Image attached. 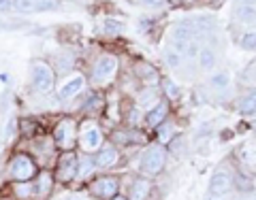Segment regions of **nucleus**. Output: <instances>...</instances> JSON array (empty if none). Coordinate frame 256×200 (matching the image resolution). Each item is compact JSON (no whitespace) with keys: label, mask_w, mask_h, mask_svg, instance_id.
Listing matches in <instances>:
<instances>
[{"label":"nucleus","mask_w":256,"mask_h":200,"mask_svg":"<svg viewBox=\"0 0 256 200\" xmlns=\"http://www.w3.org/2000/svg\"><path fill=\"white\" fill-rule=\"evenodd\" d=\"M30 79L34 90L38 92H50L54 87V70L41 60H34L30 64Z\"/></svg>","instance_id":"nucleus-1"},{"label":"nucleus","mask_w":256,"mask_h":200,"mask_svg":"<svg viewBox=\"0 0 256 200\" xmlns=\"http://www.w3.org/2000/svg\"><path fill=\"white\" fill-rule=\"evenodd\" d=\"M164 160H166V151L162 147H150L146 151V156H143V160H141V173L154 177V175H158L160 171H162Z\"/></svg>","instance_id":"nucleus-2"},{"label":"nucleus","mask_w":256,"mask_h":200,"mask_svg":"<svg viewBox=\"0 0 256 200\" xmlns=\"http://www.w3.org/2000/svg\"><path fill=\"white\" fill-rule=\"evenodd\" d=\"M116 70H118V60L114 58V55H100L94 64L92 81L94 83H105L116 75Z\"/></svg>","instance_id":"nucleus-3"},{"label":"nucleus","mask_w":256,"mask_h":200,"mask_svg":"<svg viewBox=\"0 0 256 200\" xmlns=\"http://www.w3.org/2000/svg\"><path fill=\"white\" fill-rule=\"evenodd\" d=\"M79 158L73 154V151H66V154L60 156V162H58V179L62 183H68L77 177V171H79Z\"/></svg>","instance_id":"nucleus-4"},{"label":"nucleus","mask_w":256,"mask_h":200,"mask_svg":"<svg viewBox=\"0 0 256 200\" xmlns=\"http://www.w3.org/2000/svg\"><path fill=\"white\" fill-rule=\"evenodd\" d=\"M54 137H56V143H58L62 149H73L75 139H77V134H75V122H73V119H62V122L56 126Z\"/></svg>","instance_id":"nucleus-5"},{"label":"nucleus","mask_w":256,"mask_h":200,"mask_svg":"<svg viewBox=\"0 0 256 200\" xmlns=\"http://www.w3.org/2000/svg\"><path fill=\"white\" fill-rule=\"evenodd\" d=\"M36 173V166L34 162L28 158V156H18L11 162V177L18 179V181H28L32 175Z\"/></svg>","instance_id":"nucleus-6"},{"label":"nucleus","mask_w":256,"mask_h":200,"mask_svg":"<svg viewBox=\"0 0 256 200\" xmlns=\"http://www.w3.org/2000/svg\"><path fill=\"white\" fill-rule=\"evenodd\" d=\"M92 194L100 198H114L118 194V179L116 177H102L92 183Z\"/></svg>","instance_id":"nucleus-7"},{"label":"nucleus","mask_w":256,"mask_h":200,"mask_svg":"<svg viewBox=\"0 0 256 200\" xmlns=\"http://www.w3.org/2000/svg\"><path fill=\"white\" fill-rule=\"evenodd\" d=\"M230 188H233V179H230V175L224 173V171H218L210 181V194L212 196H224Z\"/></svg>","instance_id":"nucleus-8"},{"label":"nucleus","mask_w":256,"mask_h":200,"mask_svg":"<svg viewBox=\"0 0 256 200\" xmlns=\"http://www.w3.org/2000/svg\"><path fill=\"white\" fill-rule=\"evenodd\" d=\"M84 77L82 75H75V77H70V79H66V81L62 83V87L58 90V96L60 98H73V96H77V92H82L84 90Z\"/></svg>","instance_id":"nucleus-9"},{"label":"nucleus","mask_w":256,"mask_h":200,"mask_svg":"<svg viewBox=\"0 0 256 200\" xmlns=\"http://www.w3.org/2000/svg\"><path fill=\"white\" fill-rule=\"evenodd\" d=\"M96 166L98 169H109V166H114L118 162V149L116 147H111V145H105L98 154H96Z\"/></svg>","instance_id":"nucleus-10"},{"label":"nucleus","mask_w":256,"mask_h":200,"mask_svg":"<svg viewBox=\"0 0 256 200\" xmlns=\"http://www.w3.org/2000/svg\"><path fill=\"white\" fill-rule=\"evenodd\" d=\"M102 145V134L98 128H88V130L82 134V147L86 151H94Z\"/></svg>","instance_id":"nucleus-11"},{"label":"nucleus","mask_w":256,"mask_h":200,"mask_svg":"<svg viewBox=\"0 0 256 200\" xmlns=\"http://www.w3.org/2000/svg\"><path fill=\"white\" fill-rule=\"evenodd\" d=\"M235 17L242 23H256V4L254 2H239Z\"/></svg>","instance_id":"nucleus-12"},{"label":"nucleus","mask_w":256,"mask_h":200,"mask_svg":"<svg viewBox=\"0 0 256 200\" xmlns=\"http://www.w3.org/2000/svg\"><path fill=\"white\" fill-rule=\"evenodd\" d=\"M148 194H150V181L137 179L130 186V196H128V200H148Z\"/></svg>","instance_id":"nucleus-13"},{"label":"nucleus","mask_w":256,"mask_h":200,"mask_svg":"<svg viewBox=\"0 0 256 200\" xmlns=\"http://www.w3.org/2000/svg\"><path fill=\"white\" fill-rule=\"evenodd\" d=\"M166 111H169V105L166 102H158V105L150 111V115H148V124L150 126H160L164 122V117H166Z\"/></svg>","instance_id":"nucleus-14"},{"label":"nucleus","mask_w":256,"mask_h":200,"mask_svg":"<svg viewBox=\"0 0 256 200\" xmlns=\"http://www.w3.org/2000/svg\"><path fill=\"white\" fill-rule=\"evenodd\" d=\"M239 111H242L244 115H252L256 113V92H248L242 102H239Z\"/></svg>","instance_id":"nucleus-15"},{"label":"nucleus","mask_w":256,"mask_h":200,"mask_svg":"<svg viewBox=\"0 0 256 200\" xmlns=\"http://www.w3.org/2000/svg\"><path fill=\"white\" fill-rule=\"evenodd\" d=\"M198 58H201V66L205 70H210L212 66H216V53L212 47H201V51H198Z\"/></svg>","instance_id":"nucleus-16"},{"label":"nucleus","mask_w":256,"mask_h":200,"mask_svg":"<svg viewBox=\"0 0 256 200\" xmlns=\"http://www.w3.org/2000/svg\"><path fill=\"white\" fill-rule=\"evenodd\" d=\"M13 9L20 13H32L38 9V0H13Z\"/></svg>","instance_id":"nucleus-17"},{"label":"nucleus","mask_w":256,"mask_h":200,"mask_svg":"<svg viewBox=\"0 0 256 200\" xmlns=\"http://www.w3.org/2000/svg\"><path fill=\"white\" fill-rule=\"evenodd\" d=\"M156 128H158V141L162 143V145H166V143L173 139V130H175V128L169 122H162V124L156 126Z\"/></svg>","instance_id":"nucleus-18"},{"label":"nucleus","mask_w":256,"mask_h":200,"mask_svg":"<svg viewBox=\"0 0 256 200\" xmlns=\"http://www.w3.org/2000/svg\"><path fill=\"white\" fill-rule=\"evenodd\" d=\"M137 73H139L143 79L150 77V83H156V81H158V73L150 66V64H139V66H137Z\"/></svg>","instance_id":"nucleus-19"},{"label":"nucleus","mask_w":256,"mask_h":200,"mask_svg":"<svg viewBox=\"0 0 256 200\" xmlns=\"http://www.w3.org/2000/svg\"><path fill=\"white\" fill-rule=\"evenodd\" d=\"M50 190H52V177L47 173H43L41 177H38V183H36V192L38 194H50Z\"/></svg>","instance_id":"nucleus-20"},{"label":"nucleus","mask_w":256,"mask_h":200,"mask_svg":"<svg viewBox=\"0 0 256 200\" xmlns=\"http://www.w3.org/2000/svg\"><path fill=\"white\" fill-rule=\"evenodd\" d=\"M164 58H166V62H169L171 66H180L182 60H184V55L175 49V47H169V49L164 51Z\"/></svg>","instance_id":"nucleus-21"},{"label":"nucleus","mask_w":256,"mask_h":200,"mask_svg":"<svg viewBox=\"0 0 256 200\" xmlns=\"http://www.w3.org/2000/svg\"><path fill=\"white\" fill-rule=\"evenodd\" d=\"M210 83H212V87H214V90H224V87L228 85V75H224V73L214 75Z\"/></svg>","instance_id":"nucleus-22"},{"label":"nucleus","mask_w":256,"mask_h":200,"mask_svg":"<svg viewBox=\"0 0 256 200\" xmlns=\"http://www.w3.org/2000/svg\"><path fill=\"white\" fill-rule=\"evenodd\" d=\"M242 47L244 49L256 51V32H248V34L242 36Z\"/></svg>","instance_id":"nucleus-23"},{"label":"nucleus","mask_w":256,"mask_h":200,"mask_svg":"<svg viewBox=\"0 0 256 200\" xmlns=\"http://www.w3.org/2000/svg\"><path fill=\"white\" fill-rule=\"evenodd\" d=\"M105 28H107V32H109V34H118V32H122V30H124V23H120V21H111V19H107V23H105Z\"/></svg>","instance_id":"nucleus-24"},{"label":"nucleus","mask_w":256,"mask_h":200,"mask_svg":"<svg viewBox=\"0 0 256 200\" xmlns=\"http://www.w3.org/2000/svg\"><path fill=\"white\" fill-rule=\"evenodd\" d=\"M164 90H166V94H169V98H175V96L180 94V90H178V85H175L171 79H164Z\"/></svg>","instance_id":"nucleus-25"},{"label":"nucleus","mask_w":256,"mask_h":200,"mask_svg":"<svg viewBox=\"0 0 256 200\" xmlns=\"http://www.w3.org/2000/svg\"><path fill=\"white\" fill-rule=\"evenodd\" d=\"M58 6V2L56 0H38V9L36 11H52Z\"/></svg>","instance_id":"nucleus-26"},{"label":"nucleus","mask_w":256,"mask_h":200,"mask_svg":"<svg viewBox=\"0 0 256 200\" xmlns=\"http://www.w3.org/2000/svg\"><path fill=\"white\" fill-rule=\"evenodd\" d=\"M82 164H84V169H79L77 175H82V177H84V175H88L92 171V162H90V160H86V158H82Z\"/></svg>","instance_id":"nucleus-27"},{"label":"nucleus","mask_w":256,"mask_h":200,"mask_svg":"<svg viewBox=\"0 0 256 200\" xmlns=\"http://www.w3.org/2000/svg\"><path fill=\"white\" fill-rule=\"evenodd\" d=\"M246 79L248 81H256V62H252V66L246 70Z\"/></svg>","instance_id":"nucleus-28"},{"label":"nucleus","mask_w":256,"mask_h":200,"mask_svg":"<svg viewBox=\"0 0 256 200\" xmlns=\"http://www.w3.org/2000/svg\"><path fill=\"white\" fill-rule=\"evenodd\" d=\"M13 9V0H0V13H6Z\"/></svg>","instance_id":"nucleus-29"},{"label":"nucleus","mask_w":256,"mask_h":200,"mask_svg":"<svg viewBox=\"0 0 256 200\" xmlns=\"http://www.w3.org/2000/svg\"><path fill=\"white\" fill-rule=\"evenodd\" d=\"M18 194L24 198V196H28L30 194V186H24V183H20L18 186Z\"/></svg>","instance_id":"nucleus-30"},{"label":"nucleus","mask_w":256,"mask_h":200,"mask_svg":"<svg viewBox=\"0 0 256 200\" xmlns=\"http://www.w3.org/2000/svg\"><path fill=\"white\" fill-rule=\"evenodd\" d=\"M141 4H146V6H160L164 2V0H139Z\"/></svg>","instance_id":"nucleus-31"},{"label":"nucleus","mask_w":256,"mask_h":200,"mask_svg":"<svg viewBox=\"0 0 256 200\" xmlns=\"http://www.w3.org/2000/svg\"><path fill=\"white\" fill-rule=\"evenodd\" d=\"M109 200H128V198H124V196H118V194H116L114 198H109Z\"/></svg>","instance_id":"nucleus-32"},{"label":"nucleus","mask_w":256,"mask_h":200,"mask_svg":"<svg viewBox=\"0 0 256 200\" xmlns=\"http://www.w3.org/2000/svg\"><path fill=\"white\" fill-rule=\"evenodd\" d=\"M70 200H77V198H70Z\"/></svg>","instance_id":"nucleus-33"}]
</instances>
